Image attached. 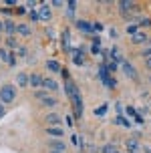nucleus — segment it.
I'll list each match as a JSON object with an SVG mask.
<instances>
[{
    "mask_svg": "<svg viewBox=\"0 0 151 153\" xmlns=\"http://www.w3.org/2000/svg\"><path fill=\"white\" fill-rule=\"evenodd\" d=\"M121 67H123V73L131 79V81H139V75H137V71H135V67L131 65V62H127V61H123L121 62Z\"/></svg>",
    "mask_w": 151,
    "mask_h": 153,
    "instance_id": "nucleus-4",
    "label": "nucleus"
},
{
    "mask_svg": "<svg viewBox=\"0 0 151 153\" xmlns=\"http://www.w3.org/2000/svg\"><path fill=\"white\" fill-rule=\"evenodd\" d=\"M46 69L53 71V73H59V71H60V65L57 61H46Z\"/></svg>",
    "mask_w": 151,
    "mask_h": 153,
    "instance_id": "nucleus-20",
    "label": "nucleus"
},
{
    "mask_svg": "<svg viewBox=\"0 0 151 153\" xmlns=\"http://www.w3.org/2000/svg\"><path fill=\"white\" fill-rule=\"evenodd\" d=\"M48 145H51L53 151H62V153H65V149H67V145H65V143H60V141H51Z\"/></svg>",
    "mask_w": 151,
    "mask_h": 153,
    "instance_id": "nucleus-17",
    "label": "nucleus"
},
{
    "mask_svg": "<svg viewBox=\"0 0 151 153\" xmlns=\"http://www.w3.org/2000/svg\"><path fill=\"white\" fill-rule=\"evenodd\" d=\"M16 46H18L16 45V38L14 36H6V48L8 51H10V48H16Z\"/></svg>",
    "mask_w": 151,
    "mask_h": 153,
    "instance_id": "nucleus-23",
    "label": "nucleus"
},
{
    "mask_svg": "<svg viewBox=\"0 0 151 153\" xmlns=\"http://www.w3.org/2000/svg\"><path fill=\"white\" fill-rule=\"evenodd\" d=\"M16 85L18 87H28V75L26 73H18L16 75Z\"/></svg>",
    "mask_w": 151,
    "mask_h": 153,
    "instance_id": "nucleus-15",
    "label": "nucleus"
},
{
    "mask_svg": "<svg viewBox=\"0 0 151 153\" xmlns=\"http://www.w3.org/2000/svg\"><path fill=\"white\" fill-rule=\"evenodd\" d=\"M141 56H143V59H151V46H149V48H145L143 53H141Z\"/></svg>",
    "mask_w": 151,
    "mask_h": 153,
    "instance_id": "nucleus-29",
    "label": "nucleus"
},
{
    "mask_svg": "<svg viewBox=\"0 0 151 153\" xmlns=\"http://www.w3.org/2000/svg\"><path fill=\"white\" fill-rule=\"evenodd\" d=\"M4 32V20H0V34Z\"/></svg>",
    "mask_w": 151,
    "mask_h": 153,
    "instance_id": "nucleus-41",
    "label": "nucleus"
},
{
    "mask_svg": "<svg viewBox=\"0 0 151 153\" xmlns=\"http://www.w3.org/2000/svg\"><path fill=\"white\" fill-rule=\"evenodd\" d=\"M107 113V107L103 105V107H99V109H95V115H105Z\"/></svg>",
    "mask_w": 151,
    "mask_h": 153,
    "instance_id": "nucleus-28",
    "label": "nucleus"
},
{
    "mask_svg": "<svg viewBox=\"0 0 151 153\" xmlns=\"http://www.w3.org/2000/svg\"><path fill=\"white\" fill-rule=\"evenodd\" d=\"M73 105H75V115H77V119H81L83 117V99H81V93H77L75 97H73Z\"/></svg>",
    "mask_w": 151,
    "mask_h": 153,
    "instance_id": "nucleus-5",
    "label": "nucleus"
},
{
    "mask_svg": "<svg viewBox=\"0 0 151 153\" xmlns=\"http://www.w3.org/2000/svg\"><path fill=\"white\" fill-rule=\"evenodd\" d=\"M46 123H48V127H60L62 119H60V115H57V113H48L46 115Z\"/></svg>",
    "mask_w": 151,
    "mask_h": 153,
    "instance_id": "nucleus-10",
    "label": "nucleus"
},
{
    "mask_svg": "<svg viewBox=\"0 0 151 153\" xmlns=\"http://www.w3.org/2000/svg\"><path fill=\"white\" fill-rule=\"evenodd\" d=\"M111 59H113V62H123V56H121L119 48H111Z\"/></svg>",
    "mask_w": 151,
    "mask_h": 153,
    "instance_id": "nucleus-21",
    "label": "nucleus"
},
{
    "mask_svg": "<svg viewBox=\"0 0 151 153\" xmlns=\"http://www.w3.org/2000/svg\"><path fill=\"white\" fill-rule=\"evenodd\" d=\"M51 4H53L54 8H60V6H62V4H65V2H62V0H53Z\"/></svg>",
    "mask_w": 151,
    "mask_h": 153,
    "instance_id": "nucleus-34",
    "label": "nucleus"
},
{
    "mask_svg": "<svg viewBox=\"0 0 151 153\" xmlns=\"http://www.w3.org/2000/svg\"><path fill=\"white\" fill-rule=\"evenodd\" d=\"M46 133H48L51 137H62V135H65V131L60 129V127H46Z\"/></svg>",
    "mask_w": 151,
    "mask_h": 153,
    "instance_id": "nucleus-16",
    "label": "nucleus"
},
{
    "mask_svg": "<svg viewBox=\"0 0 151 153\" xmlns=\"http://www.w3.org/2000/svg\"><path fill=\"white\" fill-rule=\"evenodd\" d=\"M51 153H62V151H51Z\"/></svg>",
    "mask_w": 151,
    "mask_h": 153,
    "instance_id": "nucleus-42",
    "label": "nucleus"
},
{
    "mask_svg": "<svg viewBox=\"0 0 151 153\" xmlns=\"http://www.w3.org/2000/svg\"><path fill=\"white\" fill-rule=\"evenodd\" d=\"M103 153H123V151H121L117 145H111V143H109V145L103 147Z\"/></svg>",
    "mask_w": 151,
    "mask_h": 153,
    "instance_id": "nucleus-22",
    "label": "nucleus"
},
{
    "mask_svg": "<svg viewBox=\"0 0 151 153\" xmlns=\"http://www.w3.org/2000/svg\"><path fill=\"white\" fill-rule=\"evenodd\" d=\"M42 79H45V76H40L38 73H32V75H28V87H32V89L42 87Z\"/></svg>",
    "mask_w": 151,
    "mask_h": 153,
    "instance_id": "nucleus-7",
    "label": "nucleus"
},
{
    "mask_svg": "<svg viewBox=\"0 0 151 153\" xmlns=\"http://www.w3.org/2000/svg\"><path fill=\"white\" fill-rule=\"evenodd\" d=\"M16 99V89L14 85H2L0 87V103L2 105H8Z\"/></svg>",
    "mask_w": 151,
    "mask_h": 153,
    "instance_id": "nucleus-1",
    "label": "nucleus"
},
{
    "mask_svg": "<svg viewBox=\"0 0 151 153\" xmlns=\"http://www.w3.org/2000/svg\"><path fill=\"white\" fill-rule=\"evenodd\" d=\"M14 62H16V56H14V53H10V61H8V65L14 67Z\"/></svg>",
    "mask_w": 151,
    "mask_h": 153,
    "instance_id": "nucleus-35",
    "label": "nucleus"
},
{
    "mask_svg": "<svg viewBox=\"0 0 151 153\" xmlns=\"http://www.w3.org/2000/svg\"><path fill=\"white\" fill-rule=\"evenodd\" d=\"M67 6H68V10L73 12V10L77 8V2H75V0H68V2H67Z\"/></svg>",
    "mask_w": 151,
    "mask_h": 153,
    "instance_id": "nucleus-31",
    "label": "nucleus"
},
{
    "mask_svg": "<svg viewBox=\"0 0 151 153\" xmlns=\"http://www.w3.org/2000/svg\"><path fill=\"white\" fill-rule=\"evenodd\" d=\"M34 97L40 101V105H42V107H48V109L57 107V103H59L53 95H48V91H36V93H34Z\"/></svg>",
    "mask_w": 151,
    "mask_h": 153,
    "instance_id": "nucleus-2",
    "label": "nucleus"
},
{
    "mask_svg": "<svg viewBox=\"0 0 151 153\" xmlns=\"http://www.w3.org/2000/svg\"><path fill=\"white\" fill-rule=\"evenodd\" d=\"M16 34H20V36H30L32 30H30L26 24H16Z\"/></svg>",
    "mask_w": 151,
    "mask_h": 153,
    "instance_id": "nucleus-14",
    "label": "nucleus"
},
{
    "mask_svg": "<svg viewBox=\"0 0 151 153\" xmlns=\"http://www.w3.org/2000/svg\"><path fill=\"white\" fill-rule=\"evenodd\" d=\"M42 89H46V91H57L59 85H57V81H53V79H42Z\"/></svg>",
    "mask_w": 151,
    "mask_h": 153,
    "instance_id": "nucleus-13",
    "label": "nucleus"
},
{
    "mask_svg": "<svg viewBox=\"0 0 151 153\" xmlns=\"http://www.w3.org/2000/svg\"><path fill=\"white\" fill-rule=\"evenodd\" d=\"M147 26H151V18H141L139 20V28H147Z\"/></svg>",
    "mask_w": 151,
    "mask_h": 153,
    "instance_id": "nucleus-25",
    "label": "nucleus"
},
{
    "mask_svg": "<svg viewBox=\"0 0 151 153\" xmlns=\"http://www.w3.org/2000/svg\"><path fill=\"white\" fill-rule=\"evenodd\" d=\"M137 30H139V26H135V24H131V26H127V34H129V36H133V34H135Z\"/></svg>",
    "mask_w": 151,
    "mask_h": 153,
    "instance_id": "nucleus-26",
    "label": "nucleus"
},
{
    "mask_svg": "<svg viewBox=\"0 0 151 153\" xmlns=\"http://www.w3.org/2000/svg\"><path fill=\"white\" fill-rule=\"evenodd\" d=\"M51 16H53L51 6H48V4H42L40 10H38V18H40V20H51Z\"/></svg>",
    "mask_w": 151,
    "mask_h": 153,
    "instance_id": "nucleus-11",
    "label": "nucleus"
},
{
    "mask_svg": "<svg viewBox=\"0 0 151 153\" xmlns=\"http://www.w3.org/2000/svg\"><path fill=\"white\" fill-rule=\"evenodd\" d=\"M4 4H8V6H16V0H6Z\"/></svg>",
    "mask_w": 151,
    "mask_h": 153,
    "instance_id": "nucleus-38",
    "label": "nucleus"
},
{
    "mask_svg": "<svg viewBox=\"0 0 151 153\" xmlns=\"http://www.w3.org/2000/svg\"><path fill=\"white\" fill-rule=\"evenodd\" d=\"M75 65H83V54H75Z\"/></svg>",
    "mask_w": 151,
    "mask_h": 153,
    "instance_id": "nucleus-33",
    "label": "nucleus"
},
{
    "mask_svg": "<svg viewBox=\"0 0 151 153\" xmlns=\"http://www.w3.org/2000/svg\"><path fill=\"white\" fill-rule=\"evenodd\" d=\"M77 28H81V30H85V32L93 30V26H91L89 22H85V20H77Z\"/></svg>",
    "mask_w": 151,
    "mask_h": 153,
    "instance_id": "nucleus-19",
    "label": "nucleus"
},
{
    "mask_svg": "<svg viewBox=\"0 0 151 153\" xmlns=\"http://www.w3.org/2000/svg\"><path fill=\"white\" fill-rule=\"evenodd\" d=\"M105 71H107V73H115V71H117V62H113V61L107 62V65H105Z\"/></svg>",
    "mask_w": 151,
    "mask_h": 153,
    "instance_id": "nucleus-24",
    "label": "nucleus"
},
{
    "mask_svg": "<svg viewBox=\"0 0 151 153\" xmlns=\"http://www.w3.org/2000/svg\"><path fill=\"white\" fill-rule=\"evenodd\" d=\"M26 53H28V51H26L24 46H18V56H26Z\"/></svg>",
    "mask_w": 151,
    "mask_h": 153,
    "instance_id": "nucleus-32",
    "label": "nucleus"
},
{
    "mask_svg": "<svg viewBox=\"0 0 151 153\" xmlns=\"http://www.w3.org/2000/svg\"><path fill=\"white\" fill-rule=\"evenodd\" d=\"M68 38H71V34H68V30L62 32V46H68Z\"/></svg>",
    "mask_w": 151,
    "mask_h": 153,
    "instance_id": "nucleus-27",
    "label": "nucleus"
},
{
    "mask_svg": "<svg viewBox=\"0 0 151 153\" xmlns=\"http://www.w3.org/2000/svg\"><path fill=\"white\" fill-rule=\"evenodd\" d=\"M0 61H2V62L10 61V51H8L6 46H0Z\"/></svg>",
    "mask_w": 151,
    "mask_h": 153,
    "instance_id": "nucleus-18",
    "label": "nucleus"
},
{
    "mask_svg": "<svg viewBox=\"0 0 151 153\" xmlns=\"http://www.w3.org/2000/svg\"><path fill=\"white\" fill-rule=\"evenodd\" d=\"M93 54H99V45H93Z\"/></svg>",
    "mask_w": 151,
    "mask_h": 153,
    "instance_id": "nucleus-39",
    "label": "nucleus"
},
{
    "mask_svg": "<svg viewBox=\"0 0 151 153\" xmlns=\"http://www.w3.org/2000/svg\"><path fill=\"white\" fill-rule=\"evenodd\" d=\"M125 147H127L129 153H139V141H137V137H129L125 141Z\"/></svg>",
    "mask_w": 151,
    "mask_h": 153,
    "instance_id": "nucleus-8",
    "label": "nucleus"
},
{
    "mask_svg": "<svg viewBox=\"0 0 151 153\" xmlns=\"http://www.w3.org/2000/svg\"><path fill=\"white\" fill-rule=\"evenodd\" d=\"M4 32H6L8 36H14L16 34V24L12 20H4Z\"/></svg>",
    "mask_w": 151,
    "mask_h": 153,
    "instance_id": "nucleus-12",
    "label": "nucleus"
},
{
    "mask_svg": "<svg viewBox=\"0 0 151 153\" xmlns=\"http://www.w3.org/2000/svg\"><path fill=\"white\" fill-rule=\"evenodd\" d=\"M93 30H103V24H99V22H95V24H93Z\"/></svg>",
    "mask_w": 151,
    "mask_h": 153,
    "instance_id": "nucleus-36",
    "label": "nucleus"
},
{
    "mask_svg": "<svg viewBox=\"0 0 151 153\" xmlns=\"http://www.w3.org/2000/svg\"><path fill=\"white\" fill-rule=\"evenodd\" d=\"M4 113H6V109H4V105L0 103V117H4Z\"/></svg>",
    "mask_w": 151,
    "mask_h": 153,
    "instance_id": "nucleus-37",
    "label": "nucleus"
},
{
    "mask_svg": "<svg viewBox=\"0 0 151 153\" xmlns=\"http://www.w3.org/2000/svg\"><path fill=\"white\" fill-rule=\"evenodd\" d=\"M147 40H149V36H147L143 30H137L135 34L131 36V42H133V45H143V42H147Z\"/></svg>",
    "mask_w": 151,
    "mask_h": 153,
    "instance_id": "nucleus-9",
    "label": "nucleus"
},
{
    "mask_svg": "<svg viewBox=\"0 0 151 153\" xmlns=\"http://www.w3.org/2000/svg\"><path fill=\"white\" fill-rule=\"evenodd\" d=\"M65 93H67V97H68V99H73L77 93H79V87H77V85L73 83L71 79H67V83H65Z\"/></svg>",
    "mask_w": 151,
    "mask_h": 153,
    "instance_id": "nucleus-6",
    "label": "nucleus"
},
{
    "mask_svg": "<svg viewBox=\"0 0 151 153\" xmlns=\"http://www.w3.org/2000/svg\"><path fill=\"white\" fill-rule=\"evenodd\" d=\"M30 20H32V22H36V20H40V18H38V12H34V10H30Z\"/></svg>",
    "mask_w": 151,
    "mask_h": 153,
    "instance_id": "nucleus-30",
    "label": "nucleus"
},
{
    "mask_svg": "<svg viewBox=\"0 0 151 153\" xmlns=\"http://www.w3.org/2000/svg\"><path fill=\"white\" fill-rule=\"evenodd\" d=\"M127 153H129V151H127Z\"/></svg>",
    "mask_w": 151,
    "mask_h": 153,
    "instance_id": "nucleus-43",
    "label": "nucleus"
},
{
    "mask_svg": "<svg viewBox=\"0 0 151 153\" xmlns=\"http://www.w3.org/2000/svg\"><path fill=\"white\" fill-rule=\"evenodd\" d=\"M145 67H147V69H151V59H145Z\"/></svg>",
    "mask_w": 151,
    "mask_h": 153,
    "instance_id": "nucleus-40",
    "label": "nucleus"
},
{
    "mask_svg": "<svg viewBox=\"0 0 151 153\" xmlns=\"http://www.w3.org/2000/svg\"><path fill=\"white\" fill-rule=\"evenodd\" d=\"M119 4V10H121V14L125 16V18H129V14L135 10V2L133 0H121V2H117Z\"/></svg>",
    "mask_w": 151,
    "mask_h": 153,
    "instance_id": "nucleus-3",
    "label": "nucleus"
}]
</instances>
